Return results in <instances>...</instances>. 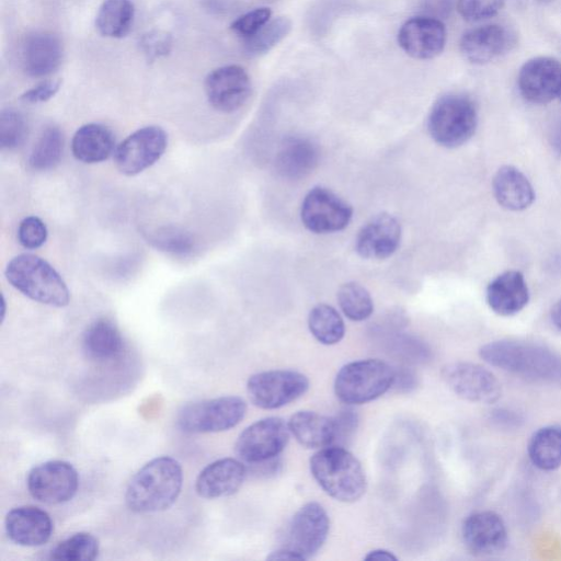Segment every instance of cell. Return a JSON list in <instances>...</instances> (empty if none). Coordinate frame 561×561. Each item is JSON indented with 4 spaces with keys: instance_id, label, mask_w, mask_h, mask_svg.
I'll list each match as a JSON object with an SVG mask.
<instances>
[{
    "instance_id": "6da1fadb",
    "label": "cell",
    "mask_w": 561,
    "mask_h": 561,
    "mask_svg": "<svg viewBox=\"0 0 561 561\" xmlns=\"http://www.w3.org/2000/svg\"><path fill=\"white\" fill-rule=\"evenodd\" d=\"M183 471L180 462L169 456L153 458L129 481L125 501L136 513H154L169 508L180 495Z\"/></svg>"
},
{
    "instance_id": "7a4b0ae2",
    "label": "cell",
    "mask_w": 561,
    "mask_h": 561,
    "mask_svg": "<svg viewBox=\"0 0 561 561\" xmlns=\"http://www.w3.org/2000/svg\"><path fill=\"white\" fill-rule=\"evenodd\" d=\"M480 357L523 378L561 385V356L529 342L500 340L484 344Z\"/></svg>"
},
{
    "instance_id": "3957f363",
    "label": "cell",
    "mask_w": 561,
    "mask_h": 561,
    "mask_svg": "<svg viewBox=\"0 0 561 561\" xmlns=\"http://www.w3.org/2000/svg\"><path fill=\"white\" fill-rule=\"evenodd\" d=\"M310 471L321 489L339 502H356L366 491L364 468L345 447L318 449L310 458Z\"/></svg>"
},
{
    "instance_id": "277c9868",
    "label": "cell",
    "mask_w": 561,
    "mask_h": 561,
    "mask_svg": "<svg viewBox=\"0 0 561 561\" xmlns=\"http://www.w3.org/2000/svg\"><path fill=\"white\" fill-rule=\"evenodd\" d=\"M4 273L15 289L34 301L54 307H65L70 301V291L59 273L37 255L13 257Z\"/></svg>"
},
{
    "instance_id": "5b68a950",
    "label": "cell",
    "mask_w": 561,
    "mask_h": 561,
    "mask_svg": "<svg viewBox=\"0 0 561 561\" xmlns=\"http://www.w3.org/2000/svg\"><path fill=\"white\" fill-rule=\"evenodd\" d=\"M394 368L388 363L367 358L345 364L334 379L336 398L347 405L376 400L392 388Z\"/></svg>"
},
{
    "instance_id": "8992f818",
    "label": "cell",
    "mask_w": 561,
    "mask_h": 561,
    "mask_svg": "<svg viewBox=\"0 0 561 561\" xmlns=\"http://www.w3.org/2000/svg\"><path fill=\"white\" fill-rule=\"evenodd\" d=\"M478 125V112L473 101L459 93L440 96L433 104L427 129L435 142L446 148H456L467 142Z\"/></svg>"
},
{
    "instance_id": "52a82bcc",
    "label": "cell",
    "mask_w": 561,
    "mask_h": 561,
    "mask_svg": "<svg viewBox=\"0 0 561 561\" xmlns=\"http://www.w3.org/2000/svg\"><path fill=\"white\" fill-rule=\"evenodd\" d=\"M245 413L242 398L225 396L184 405L178 413L176 424L184 433H217L238 425Z\"/></svg>"
},
{
    "instance_id": "ba28073f",
    "label": "cell",
    "mask_w": 561,
    "mask_h": 561,
    "mask_svg": "<svg viewBox=\"0 0 561 561\" xmlns=\"http://www.w3.org/2000/svg\"><path fill=\"white\" fill-rule=\"evenodd\" d=\"M309 379L301 373L274 369L252 375L247 382L251 402L264 410L279 409L306 393Z\"/></svg>"
},
{
    "instance_id": "9c48e42d",
    "label": "cell",
    "mask_w": 561,
    "mask_h": 561,
    "mask_svg": "<svg viewBox=\"0 0 561 561\" xmlns=\"http://www.w3.org/2000/svg\"><path fill=\"white\" fill-rule=\"evenodd\" d=\"M290 431L283 419L270 416L259 420L239 435L234 449L249 465L276 458L286 447Z\"/></svg>"
},
{
    "instance_id": "30bf717a",
    "label": "cell",
    "mask_w": 561,
    "mask_h": 561,
    "mask_svg": "<svg viewBox=\"0 0 561 561\" xmlns=\"http://www.w3.org/2000/svg\"><path fill=\"white\" fill-rule=\"evenodd\" d=\"M442 378L455 394L470 402L492 404L502 396L499 379L474 363H449L443 367Z\"/></svg>"
},
{
    "instance_id": "8fae6325",
    "label": "cell",
    "mask_w": 561,
    "mask_h": 561,
    "mask_svg": "<svg viewBox=\"0 0 561 561\" xmlns=\"http://www.w3.org/2000/svg\"><path fill=\"white\" fill-rule=\"evenodd\" d=\"M27 490L38 502L55 505L68 502L77 493L79 476L64 460H50L34 467L27 476Z\"/></svg>"
},
{
    "instance_id": "7c38bea8",
    "label": "cell",
    "mask_w": 561,
    "mask_h": 561,
    "mask_svg": "<svg viewBox=\"0 0 561 561\" xmlns=\"http://www.w3.org/2000/svg\"><path fill=\"white\" fill-rule=\"evenodd\" d=\"M168 146V135L159 126H146L123 140L115 150V163L125 175H136L154 164Z\"/></svg>"
},
{
    "instance_id": "4fadbf2b",
    "label": "cell",
    "mask_w": 561,
    "mask_h": 561,
    "mask_svg": "<svg viewBox=\"0 0 561 561\" xmlns=\"http://www.w3.org/2000/svg\"><path fill=\"white\" fill-rule=\"evenodd\" d=\"M353 209L332 191L317 186L305 196L300 217L304 226L314 233H330L344 229Z\"/></svg>"
},
{
    "instance_id": "5bb4252c",
    "label": "cell",
    "mask_w": 561,
    "mask_h": 561,
    "mask_svg": "<svg viewBox=\"0 0 561 561\" xmlns=\"http://www.w3.org/2000/svg\"><path fill=\"white\" fill-rule=\"evenodd\" d=\"M329 529L330 518L325 508L317 502H309L293 516L285 548L298 554L300 560H307L321 549Z\"/></svg>"
},
{
    "instance_id": "9a60e30c",
    "label": "cell",
    "mask_w": 561,
    "mask_h": 561,
    "mask_svg": "<svg viewBox=\"0 0 561 561\" xmlns=\"http://www.w3.org/2000/svg\"><path fill=\"white\" fill-rule=\"evenodd\" d=\"M252 84L247 71L238 65L219 67L205 79V92L210 105L222 113H232L244 105Z\"/></svg>"
},
{
    "instance_id": "2e32d148",
    "label": "cell",
    "mask_w": 561,
    "mask_h": 561,
    "mask_svg": "<svg viewBox=\"0 0 561 561\" xmlns=\"http://www.w3.org/2000/svg\"><path fill=\"white\" fill-rule=\"evenodd\" d=\"M517 85L522 96L533 104H547L559 95L561 64L550 56H537L523 64Z\"/></svg>"
},
{
    "instance_id": "e0dca14e",
    "label": "cell",
    "mask_w": 561,
    "mask_h": 561,
    "mask_svg": "<svg viewBox=\"0 0 561 561\" xmlns=\"http://www.w3.org/2000/svg\"><path fill=\"white\" fill-rule=\"evenodd\" d=\"M516 45V35L502 24H486L467 31L459 49L466 60L474 65L489 64L507 54Z\"/></svg>"
},
{
    "instance_id": "ac0fdd59",
    "label": "cell",
    "mask_w": 561,
    "mask_h": 561,
    "mask_svg": "<svg viewBox=\"0 0 561 561\" xmlns=\"http://www.w3.org/2000/svg\"><path fill=\"white\" fill-rule=\"evenodd\" d=\"M447 32L444 23L431 15L407 20L398 32L400 47L415 59H432L445 48Z\"/></svg>"
},
{
    "instance_id": "d6986e66",
    "label": "cell",
    "mask_w": 561,
    "mask_h": 561,
    "mask_svg": "<svg viewBox=\"0 0 561 561\" xmlns=\"http://www.w3.org/2000/svg\"><path fill=\"white\" fill-rule=\"evenodd\" d=\"M461 536L466 548L476 556L499 553L508 539L504 520L493 511H478L467 516Z\"/></svg>"
},
{
    "instance_id": "ffe728a7",
    "label": "cell",
    "mask_w": 561,
    "mask_h": 561,
    "mask_svg": "<svg viewBox=\"0 0 561 561\" xmlns=\"http://www.w3.org/2000/svg\"><path fill=\"white\" fill-rule=\"evenodd\" d=\"M401 240V226L390 214H379L358 231L355 250L364 259L382 260L392 255Z\"/></svg>"
},
{
    "instance_id": "44dd1931",
    "label": "cell",
    "mask_w": 561,
    "mask_h": 561,
    "mask_svg": "<svg viewBox=\"0 0 561 561\" xmlns=\"http://www.w3.org/2000/svg\"><path fill=\"white\" fill-rule=\"evenodd\" d=\"M8 537L16 545L37 547L46 543L53 533L50 516L32 505L11 510L4 520Z\"/></svg>"
},
{
    "instance_id": "7402d4cb",
    "label": "cell",
    "mask_w": 561,
    "mask_h": 561,
    "mask_svg": "<svg viewBox=\"0 0 561 561\" xmlns=\"http://www.w3.org/2000/svg\"><path fill=\"white\" fill-rule=\"evenodd\" d=\"M247 474L244 465L234 458L218 459L206 466L195 483L196 492L204 499H218L234 494Z\"/></svg>"
},
{
    "instance_id": "603a6c76",
    "label": "cell",
    "mask_w": 561,
    "mask_h": 561,
    "mask_svg": "<svg viewBox=\"0 0 561 561\" xmlns=\"http://www.w3.org/2000/svg\"><path fill=\"white\" fill-rule=\"evenodd\" d=\"M62 45L49 32H34L26 36L21 49L23 70L30 77L41 78L53 73L61 64Z\"/></svg>"
},
{
    "instance_id": "cb8c5ba5",
    "label": "cell",
    "mask_w": 561,
    "mask_h": 561,
    "mask_svg": "<svg viewBox=\"0 0 561 561\" xmlns=\"http://www.w3.org/2000/svg\"><path fill=\"white\" fill-rule=\"evenodd\" d=\"M490 309L499 316L508 317L522 311L529 300V290L524 275L518 271H506L493 278L485 293Z\"/></svg>"
},
{
    "instance_id": "d4e9b609",
    "label": "cell",
    "mask_w": 561,
    "mask_h": 561,
    "mask_svg": "<svg viewBox=\"0 0 561 561\" xmlns=\"http://www.w3.org/2000/svg\"><path fill=\"white\" fill-rule=\"evenodd\" d=\"M493 194L505 209L520 211L535 199V191L527 176L512 165L500 168L492 181Z\"/></svg>"
},
{
    "instance_id": "484cf974",
    "label": "cell",
    "mask_w": 561,
    "mask_h": 561,
    "mask_svg": "<svg viewBox=\"0 0 561 561\" xmlns=\"http://www.w3.org/2000/svg\"><path fill=\"white\" fill-rule=\"evenodd\" d=\"M319 149L314 142L304 137H289L280 145L276 154V170L287 179L308 175L319 162Z\"/></svg>"
},
{
    "instance_id": "4316f807",
    "label": "cell",
    "mask_w": 561,
    "mask_h": 561,
    "mask_svg": "<svg viewBox=\"0 0 561 561\" xmlns=\"http://www.w3.org/2000/svg\"><path fill=\"white\" fill-rule=\"evenodd\" d=\"M288 427L296 440L306 448L321 449L334 443L333 416L313 411H298L290 416Z\"/></svg>"
},
{
    "instance_id": "83f0119b",
    "label": "cell",
    "mask_w": 561,
    "mask_h": 561,
    "mask_svg": "<svg viewBox=\"0 0 561 561\" xmlns=\"http://www.w3.org/2000/svg\"><path fill=\"white\" fill-rule=\"evenodd\" d=\"M82 348L88 358L98 363L112 362L124 351V340L118 328L108 319H98L84 331Z\"/></svg>"
},
{
    "instance_id": "f1b7e54d",
    "label": "cell",
    "mask_w": 561,
    "mask_h": 561,
    "mask_svg": "<svg viewBox=\"0 0 561 561\" xmlns=\"http://www.w3.org/2000/svg\"><path fill=\"white\" fill-rule=\"evenodd\" d=\"M115 145L111 129L101 124H85L73 135L71 150L76 159L84 163H96L106 160Z\"/></svg>"
},
{
    "instance_id": "f546056e",
    "label": "cell",
    "mask_w": 561,
    "mask_h": 561,
    "mask_svg": "<svg viewBox=\"0 0 561 561\" xmlns=\"http://www.w3.org/2000/svg\"><path fill=\"white\" fill-rule=\"evenodd\" d=\"M530 462L543 471H552L561 466V426L547 425L538 428L527 445Z\"/></svg>"
},
{
    "instance_id": "4dcf8cb0",
    "label": "cell",
    "mask_w": 561,
    "mask_h": 561,
    "mask_svg": "<svg viewBox=\"0 0 561 561\" xmlns=\"http://www.w3.org/2000/svg\"><path fill=\"white\" fill-rule=\"evenodd\" d=\"M135 16L130 0H105L95 16V26L106 37L121 38L128 34Z\"/></svg>"
},
{
    "instance_id": "1f68e13d",
    "label": "cell",
    "mask_w": 561,
    "mask_h": 561,
    "mask_svg": "<svg viewBox=\"0 0 561 561\" xmlns=\"http://www.w3.org/2000/svg\"><path fill=\"white\" fill-rule=\"evenodd\" d=\"M308 328L314 339L324 345L339 343L345 334V324L340 313L330 305L313 307L308 316Z\"/></svg>"
},
{
    "instance_id": "d6a6232c",
    "label": "cell",
    "mask_w": 561,
    "mask_h": 561,
    "mask_svg": "<svg viewBox=\"0 0 561 561\" xmlns=\"http://www.w3.org/2000/svg\"><path fill=\"white\" fill-rule=\"evenodd\" d=\"M64 150V135L55 126H46L37 137L28 163L34 170L45 171L54 168L60 161Z\"/></svg>"
},
{
    "instance_id": "836d02e7",
    "label": "cell",
    "mask_w": 561,
    "mask_h": 561,
    "mask_svg": "<svg viewBox=\"0 0 561 561\" xmlns=\"http://www.w3.org/2000/svg\"><path fill=\"white\" fill-rule=\"evenodd\" d=\"M291 30V21L286 16L271 19L254 35L243 39V50L249 57L268 53L282 42Z\"/></svg>"
},
{
    "instance_id": "e575fe53",
    "label": "cell",
    "mask_w": 561,
    "mask_h": 561,
    "mask_svg": "<svg viewBox=\"0 0 561 561\" xmlns=\"http://www.w3.org/2000/svg\"><path fill=\"white\" fill-rule=\"evenodd\" d=\"M337 301L343 313L353 321H363L374 311V302L368 290L358 283L350 282L337 291Z\"/></svg>"
},
{
    "instance_id": "d590c367",
    "label": "cell",
    "mask_w": 561,
    "mask_h": 561,
    "mask_svg": "<svg viewBox=\"0 0 561 561\" xmlns=\"http://www.w3.org/2000/svg\"><path fill=\"white\" fill-rule=\"evenodd\" d=\"M99 540L89 533H78L60 541L50 552V559L91 561L98 557Z\"/></svg>"
},
{
    "instance_id": "8d00e7d4",
    "label": "cell",
    "mask_w": 561,
    "mask_h": 561,
    "mask_svg": "<svg viewBox=\"0 0 561 561\" xmlns=\"http://www.w3.org/2000/svg\"><path fill=\"white\" fill-rule=\"evenodd\" d=\"M150 240L161 251L174 255H187L195 248L193 238L187 232L176 228L158 230L151 234Z\"/></svg>"
},
{
    "instance_id": "74e56055",
    "label": "cell",
    "mask_w": 561,
    "mask_h": 561,
    "mask_svg": "<svg viewBox=\"0 0 561 561\" xmlns=\"http://www.w3.org/2000/svg\"><path fill=\"white\" fill-rule=\"evenodd\" d=\"M26 136L24 117L14 110H4L0 115V147L14 149L19 147Z\"/></svg>"
},
{
    "instance_id": "f35d334b",
    "label": "cell",
    "mask_w": 561,
    "mask_h": 561,
    "mask_svg": "<svg viewBox=\"0 0 561 561\" xmlns=\"http://www.w3.org/2000/svg\"><path fill=\"white\" fill-rule=\"evenodd\" d=\"M504 0H457V10L461 18L478 22L496 15L503 8Z\"/></svg>"
},
{
    "instance_id": "ab89813d",
    "label": "cell",
    "mask_w": 561,
    "mask_h": 561,
    "mask_svg": "<svg viewBox=\"0 0 561 561\" xmlns=\"http://www.w3.org/2000/svg\"><path fill=\"white\" fill-rule=\"evenodd\" d=\"M271 16L272 11L270 8H256L237 18L231 23L230 30L242 39H245L265 25L271 20Z\"/></svg>"
},
{
    "instance_id": "60d3db41",
    "label": "cell",
    "mask_w": 561,
    "mask_h": 561,
    "mask_svg": "<svg viewBox=\"0 0 561 561\" xmlns=\"http://www.w3.org/2000/svg\"><path fill=\"white\" fill-rule=\"evenodd\" d=\"M18 239L25 249H37L47 239L46 225L38 217H26L19 225Z\"/></svg>"
},
{
    "instance_id": "b9f144b4",
    "label": "cell",
    "mask_w": 561,
    "mask_h": 561,
    "mask_svg": "<svg viewBox=\"0 0 561 561\" xmlns=\"http://www.w3.org/2000/svg\"><path fill=\"white\" fill-rule=\"evenodd\" d=\"M335 437L332 446L345 447L358 426V415L352 408L340 410L334 416Z\"/></svg>"
},
{
    "instance_id": "7bdbcfd3",
    "label": "cell",
    "mask_w": 561,
    "mask_h": 561,
    "mask_svg": "<svg viewBox=\"0 0 561 561\" xmlns=\"http://www.w3.org/2000/svg\"><path fill=\"white\" fill-rule=\"evenodd\" d=\"M140 47L150 60L165 56L172 47L171 36L162 31H151L142 36Z\"/></svg>"
},
{
    "instance_id": "ee69618b",
    "label": "cell",
    "mask_w": 561,
    "mask_h": 561,
    "mask_svg": "<svg viewBox=\"0 0 561 561\" xmlns=\"http://www.w3.org/2000/svg\"><path fill=\"white\" fill-rule=\"evenodd\" d=\"M60 80H46L21 95V100L28 104L46 102L51 99L60 89Z\"/></svg>"
},
{
    "instance_id": "f6af8a7d",
    "label": "cell",
    "mask_w": 561,
    "mask_h": 561,
    "mask_svg": "<svg viewBox=\"0 0 561 561\" xmlns=\"http://www.w3.org/2000/svg\"><path fill=\"white\" fill-rule=\"evenodd\" d=\"M419 379L416 374L408 367L394 369V379L392 388L399 392H411L417 386Z\"/></svg>"
},
{
    "instance_id": "bcb514c9",
    "label": "cell",
    "mask_w": 561,
    "mask_h": 561,
    "mask_svg": "<svg viewBox=\"0 0 561 561\" xmlns=\"http://www.w3.org/2000/svg\"><path fill=\"white\" fill-rule=\"evenodd\" d=\"M451 0H424L425 9L438 16L446 15L450 10Z\"/></svg>"
},
{
    "instance_id": "7dc6e473",
    "label": "cell",
    "mask_w": 561,
    "mask_h": 561,
    "mask_svg": "<svg viewBox=\"0 0 561 561\" xmlns=\"http://www.w3.org/2000/svg\"><path fill=\"white\" fill-rule=\"evenodd\" d=\"M365 560L371 561V560H386V561H396L398 558L390 551L385 549H376L370 552H368L365 557Z\"/></svg>"
},
{
    "instance_id": "c3c4849f",
    "label": "cell",
    "mask_w": 561,
    "mask_h": 561,
    "mask_svg": "<svg viewBox=\"0 0 561 561\" xmlns=\"http://www.w3.org/2000/svg\"><path fill=\"white\" fill-rule=\"evenodd\" d=\"M267 560H300V558L294 551L282 547L280 549L271 552Z\"/></svg>"
},
{
    "instance_id": "681fc988",
    "label": "cell",
    "mask_w": 561,
    "mask_h": 561,
    "mask_svg": "<svg viewBox=\"0 0 561 561\" xmlns=\"http://www.w3.org/2000/svg\"><path fill=\"white\" fill-rule=\"evenodd\" d=\"M551 320L553 324L561 331V299L553 306L551 310Z\"/></svg>"
},
{
    "instance_id": "f907efd6",
    "label": "cell",
    "mask_w": 561,
    "mask_h": 561,
    "mask_svg": "<svg viewBox=\"0 0 561 561\" xmlns=\"http://www.w3.org/2000/svg\"><path fill=\"white\" fill-rule=\"evenodd\" d=\"M553 142L558 153L561 156V124L556 130Z\"/></svg>"
},
{
    "instance_id": "816d5d0a",
    "label": "cell",
    "mask_w": 561,
    "mask_h": 561,
    "mask_svg": "<svg viewBox=\"0 0 561 561\" xmlns=\"http://www.w3.org/2000/svg\"><path fill=\"white\" fill-rule=\"evenodd\" d=\"M538 2H541V3H548V2H551L553 0H537Z\"/></svg>"
},
{
    "instance_id": "f5cc1de1",
    "label": "cell",
    "mask_w": 561,
    "mask_h": 561,
    "mask_svg": "<svg viewBox=\"0 0 561 561\" xmlns=\"http://www.w3.org/2000/svg\"><path fill=\"white\" fill-rule=\"evenodd\" d=\"M558 96H559V98H560V100H561V87H560V91H559V95H558Z\"/></svg>"
}]
</instances>
